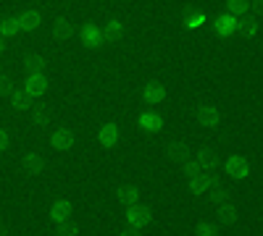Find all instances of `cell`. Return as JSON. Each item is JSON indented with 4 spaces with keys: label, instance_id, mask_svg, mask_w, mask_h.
<instances>
[{
    "label": "cell",
    "instance_id": "cell-24",
    "mask_svg": "<svg viewBox=\"0 0 263 236\" xmlns=\"http://www.w3.org/2000/svg\"><path fill=\"white\" fill-rule=\"evenodd\" d=\"M239 32H242V37H248V39H253L255 34H258V24L253 18H245V21H239V27H237Z\"/></svg>",
    "mask_w": 263,
    "mask_h": 236
},
{
    "label": "cell",
    "instance_id": "cell-37",
    "mask_svg": "<svg viewBox=\"0 0 263 236\" xmlns=\"http://www.w3.org/2000/svg\"><path fill=\"white\" fill-rule=\"evenodd\" d=\"M0 236H6V231H3V228H0Z\"/></svg>",
    "mask_w": 263,
    "mask_h": 236
},
{
    "label": "cell",
    "instance_id": "cell-21",
    "mask_svg": "<svg viewBox=\"0 0 263 236\" xmlns=\"http://www.w3.org/2000/svg\"><path fill=\"white\" fill-rule=\"evenodd\" d=\"M227 11H229L232 16L248 13V11H250V0H227Z\"/></svg>",
    "mask_w": 263,
    "mask_h": 236
},
{
    "label": "cell",
    "instance_id": "cell-7",
    "mask_svg": "<svg viewBox=\"0 0 263 236\" xmlns=\"http://www.w3.org/2000/svg\"><path fill=\"white\" fill-rule=\"evenodd\" d=\"M142 100L156 105V102H163L166 100V90L161 87V84H147V87L142 90Z\"/></svg>",
    "mask_w": 263,
    "mask_h": 236
},
{
    "label": "cell",
    "instance_id": "cell-10",
    "mask_svg": "<svg viewBox=\"0 0 263 236\" xmlns=\"http://www.w3.org/2000/svg\"><path fill=\"white\" fill-rule=\"evenodd\" d=\"M53 147H55V149H69V147H74V134L69 132V128H58V132L53 134Z\"/></svg>",
    "mask_w": 263,
    "mask_h": 236
},
{
    "label": "cell",
    "instance_id": "cell-14",
    "mask_svg": "<svg viewBox=\"0 0 263 236\" xmlns=\"http://www.w3.org/2000/svg\"><path fill=\"white\" fill-rule=\"evenodd\" d=\"M237 207L232 205V202H221L218 205V223H234L237 221Z\"/></svg>",
    "mask_w": 263,
    "mask_h": 236
},
{
    "label": "cell",
    "instance_id": "cell-5",
    "mask_svg": "<svg viewBox=\"0 0 263 236\" xmlns=\"http://www.w3.org/2000/svg\"><path fill=\"white\" fill-rule=\"evenodd\" d=\"M16 21H18V27L24 29V32H34L40 27V13L37 11H21L16 16Z\"/></svg>",
    "mask_w": 263,
    "mask_h": 236
},
{
    "label": "cell",
    "instance_id": "cell-28",
    "mask_svg": "<svg viewBox=\"0 0 263 236\" xmlns=\"http://www.w3.org/2000/svg\"><path fill=\"white\" fill-rule=\"evenodd\" d=\"M50 121V111L48 108H34V123L37 126H48Z\"/></svg>",
    "mask_w": 263,
    "mask_h": 236
},
{
    "label": "cell",
    "instance_id": "cell-30",
    "mask_svg": "<svg viewBox=\"0 0 263 236\" xmlns=\"http://www.w3.org/2000/svg\"><path fill=\"white\" fill-rule=\"evenodd\" d=\"M197 236H216V226L213 223H200L197 226Z\"/></svg>",
    "mask_w": 263,
    "mask_h": 236
},
{
    "label": "cell",
    "instance_id": "cell-36",
    "mask_svg": "<svg viewBox=\"0 0 263 236\" xmlns=\"http://www.w3.org/2000/svg\"><path fill=\"white\" fill-rule=\"evenodd\" d=\"M3 53H6V39L0 37V55H3Z\"/></svg>",
    "mask_w": 263,
    "mask_h": 236
},
{
    "label": "cell",
    "instance_id": "cell-1",
    "mask_svg": "<svg viewBox=\"0 0 263 236\" xmlns=\"http://www.w3.org/2000/svg\"><path fill=\"white\" fill-rule=\"evenodd\" d=\"M227 174L232 179H248L250 176V165L242 155H229L227 158Z\"/></svg>",
    "mask_w": 263,
    "mask_h": 236
},
{
    "label": "cell",
    "instance_id": "cell-33",
    "mask_svg": "<svg viewBox=\"0 0 263 236\" xmlns=\"http://www.w3.org/2000/svg\"><path fill=\"white\" fill-rule=\"evenodd\" d=\"M250 6H253V11H255L258 16H263V0H253Z\"/></svg>",
    "mask_w": 263,
    "mask_h": 236
},
{
    "label": "cell",
    "instance_id": "cell-11",
    "mask_svg": "<svg viewBox=\"0 0 263 236\" xmlns=\"http://www.w3.org/2000/svg\"><path fill=\"white\" fill-rule=\"evenodd\" d=\"M195 163L203 170H208V174H216V155L211 153V149H200V153L195 155Z\"/></svg>",
    "mask_w": 263,
    "mask_h": 236
},
{
    "label": "cell",
    "instance_id": "cell-6",
    "mask_svg": "<svg viewBox=\"0 0 263 236\" xmlns=\"http://www.w3.org/2000/svg\"><path fill=\"white\" fill-rule=\"evenodd\" d=\"M98 139H100V144L103 147H114L116 142H119V126H114V123H105L100 132H98Z\"/></svg>",
    "mask_w": 263,
    "mask_h": 236
},
{
    "label": "cell",
    "instance_id": "cell-20",
    "mask_svg": "<svg viewBox=\"0 0 263 236\" xmlns=\"http://www.w3.org/2000/svg\"><path fill=\"white\" fill-rule=\"evenodd\" d=\"M182 24L187 29H197V27H203L205 24V16L203 13H197V11H187V16L182 18Z\"/></svg>",
    "mask_w": 263,
    "mask_h": 236
},
{
    "label": "cell",
    "instance_id": "cell-12",
    "mask_svg": "<svg viewBox=\"0 0 263 236\" xmlns=\"http://www.w3.org/2000/svg\"><path fill=\"white\" fill-rule=\"evenodd\" d=\"M121 37H124V24H121V21H108L105 29H103V39H108V42H119Z\"/></svg>",
    "mask_w": 263,
    "mask_h": 236
},
{
    "label": "cell",
    "instance_id": "cell-34",
    "mask_svg": "<svg viewBox=\"0 0 263 236\" xmlns=\"http://www.w3.org/2000/svg\"><path fill=\"white\" fill-rule=\"evenodd\" d=\"M6 147H8V134L0 128V149H6Z\"/></svg>",
    "mask_w": 263,
    "mask_h": 236
},
{
    "label": "cell",
    "instance_id": "cell-18",
    "mask_svg": "<svg viewBox=\"0 0 263 236\" xmlns=\"http://www.w3.org/2000/svg\"><path fill=\"white\" fill-rule=\"evenodd\" d=\"M18 32H21V27H18L16 18H3L0 21V37H16Z\"/></svg>",
    "mask_w": 263,
    "mask_h": 236
},
{
    "label": "cell",
    "instance_id": "cell-35",
    "mask_svg": "<svg viewBox=\"0 0 263 236\" xmlns=\"http://www.w3.org/2000/svg\"><path fill=\"white\" fill-rule=\"evenodd\" d=\"M121 236H140V233H137V231H135V228H126V231H124V233H121Z\"/></svg>",
    "mask_w": 263,
    "mask_h": 236
},
{
    "label": "cell",
    "instance_id": "cell-4",
    "mask_svg": "<svg viewBox=\"0 0 263 236\" xmlns=\"http://www.w3.org/2000/svg\"><path fill=\"white\" fill-rule=\"evenodd\" d=\"M237 27H239V21H237V16H232V13L218 16V18H216V24H213L216 34H221V37H229L232 32H237Z\"/></svg>",
    "mask_w": 263,
    "mask_h": 236
},
{
    "label": "cell",
    "instance_id": "cell-19",
    "mask_svg": "<svg viewBox=\"0 0 263 236\" xmlns=\"http://www.w3.org/2000/svg\"><path fill=\"white\" fill-rule=\"evenodd\" d=\"M140 126L145 128V132H158V128H161V118L156 113H142L140 116Z\"/></svg>",
    "mask_w": 263,
    "mask_h": 236
},
{
    "label": "cell",
    "instance_id": "cell-26",
    "mask_svg": "<svg viewBox=\"0 0 263 236\" xmlns=\"http://www.w3.org/2000/svg\"><path fill=\"white\" fill-rule=\"evenodd\" d=\"M66 218H69V202H55L53 205V221L63 223Z\"/></svg>",
    "mask_w": 263,
    "mask_h": 236
},
{
    "label": "cell",
    "instance_id": "cell-3",
    "mask_svg": "<svg viewBox=\"0 0 263 236\" xmlns=\"http://www.w3.org/2000/svg\"><path fill=\"white\" fill-rule=\"evenodd\" d=\"M218 121H221V113H218V108H213V105H203V108L197 111V123L203 128H213Z\"/></svg>",
    "mask_w": 263,
    "mask_h": 236
},
{
    "label": "cell",
    "instance_id": "cell-29",
    "mask_svg": "<svg viewBox=\"0 0 263 236\" xmlns=\"http://www.w3.org/2000/svg\"><path fill=\"white\" fill-rule=\"evenodd\" d=\"M58 233H61V236H77V226L69 223V221H63V223L58 226Z\"/></svg>",
    "mask_w": 263,
    "mask_h": 236
},
{
    "label": "cell",
    "instance_id": "cell-17",
    "mask_svg": "<svg viewBox=\"0 0 263 236\" xmlns=\"http://www.w3.org/2000/svg\"><path fill=\"white\" fill-rule=\"evenodd\" d=\"M53 32H55L58 39H69V37L74 34V27H71V21H69V18H58V21H55V27H53Z\"/></svg>",
    "mask_w": 263,
    "mask_h": 236
},
{
    "label": "cell",
    "instance_id": "cell-8",
    "mask_svg": "<svg viewBox=\"0 0 263 236\" xmlns=\"http://www.w3.org/2000/svg\"><path fill=\"white\" fill-rule=\"evenodd\" d=\"M213 174H205V176H192L190 179V189L195 191V195H205V191L213 186Z\"/></svg>",
    "mask_w": 263,
    "mask_h": 236
},
{
    "label": "cell",
    "instance_id": "cell-2",
    "mask_svg": "<svg viewBox=\"0 0 263 236\" xmlns=\"http://www.w3.org/2000/svg\"><path fill=\"white\" fill-rule=\"evenodd\" d=\"M45 90H48V79L42 76V74H29L24 79V92L29 97H42V95H45Z\"/></svg>",
    "mask_w": 263,
    "mask_h": 236
},
{
    "label": "cell",
    "instance_id": "cell-23",
    "mask_svg": "<svg viewBox=\"0 0 263 236\" xmlns=\"http://www.w3.org/2000/svg\"><path fill=\"white\" fill-rule=\"evenodd\" d=\"M119 202L135 205V202H137V189H135V186H121V189H119Z\"/></svg>",
    "mask_w": 263,
    "mask_h": 236
},
{
    "label": "cell",
    "instance_id": "cell-25",
    "mask_svg": "<svg viewBox=\"0 0 263 236\" xmlns=\"http://www.w3.org/2000/svg\"><path fill=\"white\" fill-rule=\"evenodd\" d=\"M24 168L29 170V174H37V170H42V158L34 155V153H29V155L24 158Z\"/></svg>",
    "mask_w": 263,
    "mask_h": 236
},
{
    "label": "cell",
    "instance_id": "cell-15",
    "mask_svg": "<svg viewBox=\"0 0 263 236\" xmlns=\"http://www.w3.org/2000/svg\"><path fill=\"white\" fill-rule=\"evenodd\" d=\"M129 223L135 226V228L147 226V223H150V212H147L145 207H132V210H129Z\"/></svg>",
    "mask_w": 263,
    "mask_h": 236
},
{
    "label": "cell",
    "instance_id": "cell-32",
    "mask_svg": "<svg viewBox=\"0 0 263 236\" xmlns=\"http://www.w3.org/2000/svg\"><path fill=\"white\" fill-rule=\"evenodd\" d=\"M197 168H200V165H197L195 160H190V163H184V165H182V170H184V174H187L190 179H192V176H197Z\"/></svg>",
    "mask_w": 263,
    "mask_h": 236
},
{
    "label": "cell",
    "instance_id": "cell-9",
    "mask_svg": "<svg viewBox=\"0 0 263 236\" xmlns=\"http://www.w3.org/2000/svg\"><path fill=\"white\" fill-rule=\"evenodd\" d=\"M82 39L87 42V45L98 48L100 42H103V29H100V27H95V24H87V27L82 29Z\"/></svg>",
    "mask_w": 263,
    "mask_h": 236
},
{
    "label": "cell",
    "instance_id": "cell-27",
    "mask_svg": "<svg viewBox=\"0 0 263 236\" xmlns=\"http://www.w3.org/2000/svg\"><path fill=\"white\" fill-rule=\"evenodd\" d=\"M166 153H168V158H184L187 147H184V142H171V144L166 147Z\"/></svg>",
    "mask_w": 263,
    "mask_h": 236
},
{
    "label": "cell",
    "instance_id": "cell-31",
    "mask_svg": "<svg viewBox=\"0 0 263 236\" xmlns=\"http://www.w3.org/2000/svg\"><path fill=\"white\" fill-rule=\"evenodd\" d=\"M13 90H11V81H8V76H0V97H6V95H11Z\"/></svg>",
    "mask_w": 263,
    "mask_h": 236
},
{
    "label": "cell",
    "instance_id": "cell-22",
    "mask_svg": "<svg viewBox=\"0 0 263 236\" xmlns=\"http://www.w3.org/2000/svg\"><path fill=\"white\" fill-rule=\"evenodd\" d=\"M208 191H211V200H213V202H218V205H221V202H227V200H229V191H227V186H221V184H216V181H213V186H211Z\"/></svg>",
    "mask_w": 263,
    "mask_h": 236
},
{
    "label": "cell",
    "instance_id": "cell-13",
    "mask_svg": "<svg viewBox=\"0 0 263 236\" xmlns=\"http://www.w3.org/2000/svg\"><path fill=\"white\" fill-rule=\"evenodd\" d=\"M24 69H27V74H42V71H45V58L37 55V53L27 55L24 58Z\"/></svg>",
    "mask_w": 263,
    "mask_h": 236
},
{
    "label": "cell",
    "instance_id": "cell-16",
    "mask_svg": "<svg viewBox=\"0 0 263 236\" xmlns=\"http://www.w3.org/2000/svg\"><path fill=\"white\" fill-rule=\"evenodd\" d=\"M29 95L24 92V90H16V92H11V108L13 111H27L29 108Z\"/></svg>",
    "mask_w": 263,
    "mask_h": 236
}]
</instances>
